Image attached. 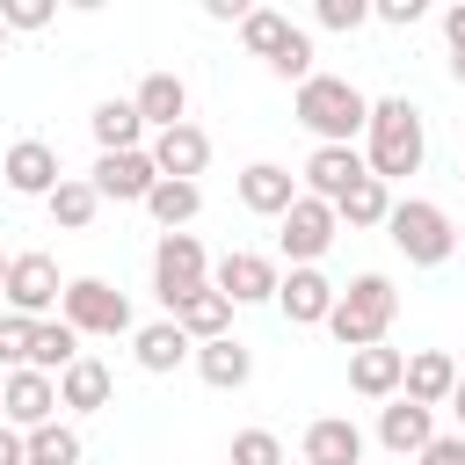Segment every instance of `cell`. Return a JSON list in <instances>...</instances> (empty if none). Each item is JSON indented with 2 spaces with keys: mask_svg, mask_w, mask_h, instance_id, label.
<instances>
[{
  "mask_svg": "<svg viewBox=\"0 0 465 465\" xmlns=\"http://www.w3.org/2000/svg\"><path fill=\"white\" fill-rule=\"evenodd\" d=\"M443 44H450V51H465V0H450V7H443Z\"/></svg>",
  "mask_w": 465,
  "mask_h": 465,
  "instance_id": "42",
  "label": "cell"
},
{
  "mask_svg": "<svg viewBox=\"0 0 465 465\" xmlns=\"http://www.w3.org/2000/svg\"><path fill=\"white\" fill-rule=\"evenodd\" d=\"M29 465H80V429H65V421L29 429Z\"/></svg>",
  "mask_w": 465,
  "mask_h": 465,
  "instance_id": "32",
  "label": "cell"
},
{
  "mask_svg": "<svg viewBox=\"0 0 465 465\" xmlns=\"http://www.w3.org/2000/svg\"><path fill=\"white\" fill-rule=\"evenodd\" d=\"M232 312H240L232 298H218V291H196V298H182V305H174V327H182V334L203 349V341H225V334H232Z\"/></svg>",
  "mask_w": 465,
  "mask_h": 465,
  "instance_id": "24",
  "label": "cell"
},
{
  "mask_svg": "<svg viewBox=\"0 0 465 465\" xmlns=\"http://www.w3.org/2000/svg\"><path fill=\"white\" fill-rule=\"evenodd\" d=\"M283 232V254H291V269H320V254L334 247V232H341V218H334V203H320V196H298L283 218H276Z\"/></svg>",
  "mask_w": 465,
  "mask_h": 465,
  "instance_id": "7",
  "label": "cell"
},
{
  "mask_svg": "<svg viewBox=\"0 0 465 465\" xmlns=\"http://www.w3.org/2000/svg\"><path fill=\"white\" fill-rule=\"evenodd\" d=\"M225 465H283L276 429H240V436H232V450H225Z\"/></svg>",
  "mask_w": 465,
  "mask_h": 465,
  "instance_id": "33",
  "label": "cell"
},
{
  "mask_svg": "<svg viewBox=\"0 0 465 465\" xmlns=\"http://www.w3.org/2000/svg\"><path fill=\"white\" fill-rule=\"evenodd\" d=\"M153 291H160L167 320H174V305H182V298L211 291V254H203V240H196V232H160V240H153Z\"/></svg>",
  "mask_w": 465,
  "mask_h": 465,
  "instance_id": "5",
  "label": "cell"
},
{
  "mask_svg": "<svg viewBox=\"0 0 465 465\" xmlns=\"http://www.w3.org/2000/svg\"><path fill=\"white\" fill-rule=\"evenodd\" d=\"M0 465H29V436L0 421Z\"/></svg>",
  "mask_w": 465,
  "mask_h": 465,
  "instance_id": "40",
  "label": "cell"
},
{
  "mask_svg": "<svg viewBox=\"0 0 465 465\" xmlns=\"http://www.w3.org/2000/svg\"><path fill=\"white\" fill-rule=\"evenodd\" d=\"M385 240L414 262V269H443L458 254V218L429 196H392V218H385Z\"/></svg>",
  "mask_w": 465,
  "mask_h": 465,
  "instance_id": "4",
  "label": "cell"
},
{
  "mask_svg": "<svg viewBox=\"0 0 465 465\" xmlns=\"http://www.w3.org/2000/svg\"><path fill=\"white\" fill-rule=\"evenodd\" d=\"M458 378H465V356H458Z\"/></svg>",
  "mask_w": 465,
  "mask_h": 465,
  "instance_id": "48",
  "label": "cell"
},
{
  "mask_svg": "<svg viewBox=\"0 0 465 465\" xmlns=\"http://www.w3.org/2000/svg\"><path fill=\"white\" fill-rule=\"evenodd\" d=\"M145 211H153L160 232H182V225L203 211V189H196V182H160V189L145 196Z\"/></svg>",
  "mask_w": 465,
  "mask_h": 465,
  "instance_id": "31",
  "label": "cell"
},
{
  "mask_svg": "<svg viewBox=\"0 0 465 465\" xmlns=\"http://www.w3.org/2000/svg\"><path fill=\"white\" fill-rule=\"evenodd\" d=\"M73 363H80V334H73L65 320H36V341H29V371L58 378V371H73Z\"/></svg>",
  "mask_w": 465,
  "mask_h": 465,
  "instance_id": "29",
  "label": "cell"
},
{
  "mask_svg": "<svg viewBox=\"0 0 465 465\" xmlns=\"http://www.w3.org/2000/svg\"><path fill=\"white\" fill-rule=\"evenodd\" d=\"M436 443V407H421V400H385L378 407V450L385 458H421Z\"/></svg>",
  "mask_w": 465,
  "mask_h": 465,
  "instance_id": "12",
  "label": "cell"
},
{
  "mask_svg": "<svg viewBox=\"0 0 465 465\" xmlns=\"http://www.w3.org/2000/svg\"><path fill=\"white\" fill-rule=\"evenodd\" d=\"M371 15H378L385 29H414V22L429 15V0H371Z\"/></svg>",
  "mask_w": 465,
  "mask_h": 465,
  "instance_id": "37",
  "label": "cell"
},
{
  "mask_svg": "<svg viewBox=\"0 0 465 465\" xmlns=\"http://www.w3.org/2000/svg\"><path fill=\"white\" fill-rule=\"evenodd\" d=\"M196 378H203L211 392H240V385L254 378V349H247L240 334H225V341H203V349H196Z\"/></svg>",
  "mask_w": 465,
  "mask_h": 465,
  "instance_id": "22",
  "label": "cell"
},
{
  "mask_svg": "<svg viewBox=\"0 0 465 465\" xmlns=\"http://www.w3.org/2000/svg\"><path fill=\"white\" fill-rule=\"evenodd\" d=\"M458 182H465V167H458Z\"/></svg>",
  "mask_w": 465,
  "mask_h": 465,
  "instance_id": "50",
  "label": "cell"
},
{
  "mask_svg": "<svg viewBox=\"0 0 465 465\" xmlns=\"http://www.w3.org/2000/svg\"><path fill=\"white\" fill-rule=\"evenodd\" d=\"M0 298H7V312H22V320H51V312H58V298H65L58 262H51V254H36V247H29V254H15V262H7V291H0Z\"/></svg>",
  "mask_w": 465,
  "mask_h": 465,
  "instance_id": "8",
  "label": "cell"
},
{
  "mask_svg": "<svg viewBox=\"0 0 465 465\" xmlns=\"http://www.w3.org/2000/svg\"><path fill=\"white\" fill-rule=\"evenodd\" d=\"M334 298H341V283H334L327 269H291V276L276 283V312H283L291 327H327Z\"/></svg>",
  "mask_w": 465,
  "mask_h": 465,
  "instance_id": "13",
  "label": "cell"
},
{
  "mask_svg": "<svg viewBox=\"0 0 465 465\" xmlns=\"http://www.w3.org/2000/svg\"><path fill=\"white\" fill-rule=\"evenodd\" d=\"M87 182H94L102 203H145V196L160 189V167H153V153L138 145V153H102Z\"/></svg>",
  "mask_w": 465,
  "mask_h": 465,
  "instance_id": "11",
  "label": "cell"
},
{
  "mask_svg": "<svg viewBox=\"0 0 465 465\" xmlns=\"http://www.w3.org/2000/svg\"><path fill=\"white\" fill-rule=\"evenodd\" d=\"M298 458L305 465H363V429L349 414H320V421H305Z\"/></svg>",
  "mask_w": 465,
  "mask_h": 465,
  "instance_id": "19",
  "label": "cell"
},
{
  "mask_svg": "<svg viewBox=\"0 0 465 465\" xmlns=\"http://www.w3.org/2000/svg\"><path fill=\"white\" fill-rule=\"evenodd\" d=\"M131 356H138V371H153V378H167V371H182V363H196V341L174 327V320H145L138 334H131Z\"/></svg>",
  "mask_w": 465,
  "mask_h": 465,
  "instance_id": "21",
  "label": "cell"
},
{
  "mask_svg": "<svg viewBox=\"0 0 465 465\" xmlns=\"http://www.w3.org/2000/svg\"><path fill=\"white\" fill-rule=\"evenodd\" d=\"M283 465H291V458H283ZM298 465H305V458H298Z\"/></svg>",
  "mask_w": 465,
  "mask_h": 465,
  "instance_id": "49",
  "label": "cell"
},
{
  "mask_svg": "<svg viewBox=\"0 0 465 465\" xmlns=\"http://www.w3.org/2000/svg\"><path fill=\"white\" fill-rule=\"evenodd\" d=\"M0 44H7V22H0Z\"/></svg>",
  "mask_w": 465,
  "mask_h": 465,
  "instance_id": "47",
  "label": "cell"
},
{
  "mask_svg": "<svg viewBox=\"0 0 465 465\" xmlns=\"http://www.w3.org/2000/svg\"><path fill=\"white\" fill-rule=\"evenodd\" d=\"M131 102H138L145 131H174V124H189V80H182V73H167V65H160V73H145Z\"/></svg>",
  "mask_w": 465,
  "mask_h": 465,
  "instance_id": "20",
  "label": "cell"
},
{
  "mask_svg": "<svg viewBox=\"0 0 465 465\" xmlns=\"http://www.w3.org/2000/svg\"><path fill=\"white\" fill-rule=\"evenodd\" d=\"M29 341H36V320L0 312V363H7V371H29Z\"/></svg>",
  "mask_w": 465,
  "mask_h": 465,
  "instance_id": "34",
  "label": "cell"
},
{
  "mask_svg": "<svg viewBox=\"0 0 465 465\" xmlns=\"http://www.w3.org/2000/svg\"><path fill=\"white\" fill-rule=\"evenodd\" d=\"M298 196H305V189H298V174H291V167H276V160L240 167V203H247L254 218H283Z\"/></svg>",
  "mask_w": 465,
  "mask_h": 465,
  "instance_id": "17",
  "label": "cell"
},
{
  "mask_svg": "<svg viewBox=\"0 0 465 465\" xmlns=\"http://www.w3.org/2000/svg\"><path fill=\"white\" fill-rule=\"evenodd\" d=\"M153 167H160V182H196L203 167H211V131L203 124H174V131H153Z\"/></svg>",
  "mask_w": 465,
  "mask_h": 465,
  "instance_id": "14",
  "label": "cell"
},
{
  "mask_svg": "<svg viewBox=\"0 0 465 465\" xmlns=\"http://www.w3.org/2000/svg\"><path fill=\"white\" fill-rule=\"evenodd\" d=\"M58 320H65L73 334H138L131 298H124L116 283H102V276H73L65 298H58Z\"/></svg>",
  "mask_w": 465,
  "mask_h": 465,
  "instance_id": "6",
  "label": "cell"
},
{
  "mask_svg": "<svg viewBox=\"0 0 465 465\" xmlns=\"http://www.w3.org/2000/svg\"><path fill=\"white\" fill-rule=\"evenodd\" d=\"M334 218H341L349 232H371V225H385V218H392V189H385L378 174H363V182L334 203Z\"/></svg>",
  "mask_w": 465,
  "mask_h": 465,
  "instance_id": "28",
  "label": "cell"
},
{
  "mask_svg": "<svg viewBox=\"0 0 465 465\" xmlns=\"http://www.w3.org/2000/svg\"><path fill=\"white\" fill-rule=\"evenodd\" d=\"M0 22L7 29H44L51 22V0H0Z\"/></svg>",
  "mask_w": 465,
  "mask_h": 465,
  "instance_id": "38",
  "label": "cell"
},
{
  "mask_svg": "<svg viewBox=\"0 0 465 465\" xmlns=\"http://www.w3.org/2000/svg\"><path fill=\"white\" fill-rule=\"evenodd\" d=\"M87 131H94V145L102 153H138V138H145V116H138V102H94V116H87Z\"/></svg>",
  "mask_w": 465,
  "mask_h": 465,
  "instance_id": "26",
  "label": "cell"
},
{
  "mask_svg": "<svg viewBox=\"0 0 465 465\" xmlns=\"http://www.w3.org/2000/svg\"><path fill=\"white\" fill-rule=\"evenodd\" d=\"M7 262H15V254H0V291H7Z\"/></svg>",
  "mask_w": 465,
  "mask_h": 465,
  "instance_id": "45",
  "label": "cell"
},
{
  "mask_svg": "<svg viewBox=\"0 0 465 465\" xmlns=\"http://www.w3.org/2000/svg\"><path fill=\"white\" fill-rule=\"evenodd\" d=\"M269 73H276V80H298V87H305V80H312V36L298 29V36H291V44L276 51V65H269Z\"/></svg>",
  "mask_w": 465,
  "mask_h": 465,
  "instance_id": "36",
  "label": "cell"
},
{
  "mask_svg": "<svg viewBox=\"0 0 465 465\" xmlns=\"http://www.w3.org/2000/svg\"><path fill=\"white\" fill-rule=\"evenodd\" d=\"M291 116H298L320 145H356L363 124H371V94H363L356 80H341V73H312V80L291 94Z\"/></svg>",
  "mask_w": 465,
  "mask_h": 465,
  "instance_id": "2",
  "label": "cell"
},
{
  "mask_svg": "<svg viewBox=\"0 0 465 465\" xmlns=\"http://www.w3.org/2000/svg\"><path fill=\"white\" fill-rule=\"evenodd\" d=\"M443 407H450V414H458V436H465V378H458V392H450V400H443Z\"/></svg>",
  "mask_w": 465,
  "mask_h": 465,
  "instance_id": "43",
  "label": "cell"
},
{
  "mask_svg": "<svg viewBox=\"0 0 465 465\" xmlns=\"http://www.w3.org/2000/svg\"><path fill=\"white\" fill-rule=\"evenodd\" d=\"M400 385H407V349H356L349 356V392L356 400H400Z\"/></svg>",
  "mask_w": 465,
  "mask_h": 465,
  "instance_id": "18",
  "label": "cell"
},
{
  "mask_svg": "<svg viewBox=\"0 0 465 465\" xmlns=\"http://www.w3.org/2000/svg\"><path fill=\"white\" fill-rule=\"evenodd\" d=\"M421 160H429V124H421V109H414L407 94H378V102H371V124H363V167L392 189V182L421 174Z\"/></svg>",
  "mask_w": 465,
  "mask_h": 465,
  "instance_id": "1",
  "label": "cell"
},
{
  "mask_svg": "<svg viewBox=\"0 0 465 465\" xmlns=\"http://www.w3.org/2000/svg\"><path fill=\"white\" fill-rule=\"evenodd\" d=\"M363 174H371V167H363V145H312V160H305V196L341 203Z\"/></svg>",
  "mask_w": 465,
  "mask_h": 465,
  "instance_id": "15",
  "label": "cell"
},
{
  "mask_svg": "<svg viewBox=\"0 0 465 465\" xmlns=\"http://www.w3.org/2000/svg\"><path fill=\"white\" fill-rule=\"evenodd\" d=\"M421 465H465V436H436V443L421 450Z\"/></svg>",
  "mask_w": 465,
  "mask_h": 465,
  "instance_id": "39",
  "label": "cell"
},
{
  "mask_svg": "<svg viewBox=\"0 0 465 465\" xmlns=\"http://www.w3.org/2000/svg\"><path fill=\"white\" fill-rule=\"evenodd\" d=\"M0 421L7 429H44V421H58V378H44V371H7L0 378Z\"/></svg>",
  "mask_w": 465,
  "mask_h": 465,
  "instance_id": "10",
  "label": "cell"
},
{
  "mask_svg": "<svg viewBox=\"0 0 465 465\" xmlns=\"http://www.w3.org/2000/svg\"><path fill=\"white\" fill-rule=\"evenodd\" d=\"M0 174H7L15 196H51V189L65 182V167H58V153H51L44 138H15L7 160H0Z\"/></svg>",
  "mask_w": 465,
  "mask_h": 465,
  "instance_id": "16",
  "label": "cell"
},
{
  "mask_svg": "<svg viewBox=\"0 0 465 465\" xmlns=\"http://www.w3.org/2000/svg\"><path fill=\"white\" fill-rule=\"evenodd\" d=\"M276 283H283V269L254 247H232L225 262H211V291L232 305H276Z\"/></svg>",
  "mask_w": 465,
  "mask_h": 465,
  "instance_id": "9",
  "label": "cell"
},
{
  "mask_svg": "<svg viewBox=\"0 0 465 465\" xmlns=\"http://www.w3.org/2000/svg\"><path fill=\"white\" fill-rule=\"evenodd\" d=\"M407 400H421V407H443L450 392H458V356L450 349H414L407 356V385H400Z\"/></svg>",
  "mask_w": 465,
  "mask_h": 465,
  "instance_id": "23",
  "label": "cell"
},
{
  "mask_svg": "<svg viewBox=\"0 0 465 465\" xmlns=\"http://www.w3.org/2000/svg\"><path fill=\"white\" fill-rule=\"evenodd\" d=\"M291 36H298V22H291V15H276V7H254V15L240 22V44H247L262 65H276V51H283Z\"/></svg>",
  "mask_w": 465,
  "mask_h": 465,
  "instance_id": "30",
  "label": "cell"
},
{
  "mask_svg": "<svg viewBox=\"0 0 465 465\" xmlns=\"http://www.w3.org/2000/svg\"><path fill=\"white\" fill-rule=\"evenodd\" d=\"M312 22H320V29H334V36H349V29H363V22H371V0H312Z\"/></svg>",
  "mask_w": 465,
  "mask_h": 465,
  "instance_id": "35",
  "label": "cell"
},
{
  "mask_svg": "<svg viewBox=\"0 0 465 465\" xmlns=\"http://www.w3.org/2000/svg\"><path fill=\"white\" fill-rule=\"evenodd\" d=\"M450 80H458V87H465V51H450Z\"/></svg>",
  "mask_w": 465,
  "mask_h": 465,
  "instance_id": "44",
  "label": "cell"
},
{
  "mask_svg": "<svg viewBox=\"0 0 465 465\" xmlns=\"http://www.w3.org/2000/svg\"><path fill=\"white\" fill-rule=\"evenodd\" d=\"M58 407L65 414H102L109 407V363L102 356H80L73 371H58Z\"/></svg>",
  "mask_w": 465,
  "mask_h": 465,
  "instance_id": "25",
  "label": "cell"
},
{
  "mask_svg": "<svg viewBox=\"0 0 465 465\" xmlns=\"http://www.w3.org/2000/svg\"><path fill=\"white\" fill-rule=\"evenodd\" d=\"M392 320H400V291H392V276L363 269V276L341 283V298H334V312H327V334L356 356V349H378V341L392 334Z\"/></svg>",
  "mask_w": 465,
  "mask_h": 465,
  "instance_id": "3",
  "label": "cell"
},
{
  "mask_svg": "<svg viewBox=\"0 0 465 465\" xmlns=\"http://www.w3.org/2000/svg\"><path fill=\"white\" fill-rule=\"evenodd\" d=\"M44 211H51V225H58V232H87V225H94V211H102V196H94V182H87V174H65V182L44 196Z\"/></svg>",
  "mask_w": 465,
  "mask_h": 465,
  "instance_id": "27",
  "label": "cell"
},
{
  "mask_svg": "<svg viewBox=\"0 0 465 465\" xmlns=\"http://www.w3.org/2000/svg\"><path fill=\"white\" fill-rule=\"evenodd\" d=\"M203 15H211V22H232V29H240V22L254 15V7H247V0H203Z\"/></svg>",
  "mask_w": 465,
  "mask_h": 465,
  "instance_id": "41",
  "label": "cell"
},
{
  "mask_svg": "<svg viewBox=\"0 0 465 465\" xmlns=\"http://www.w3.org/2000/svg\"><path fill=\"white\" fill-rule=\"evenodd\" d=\"M458 247H465V225H458Z\"/></svg>",
  "mask_w": 465,
  "mask_h": 465,
  "instance_id": "46",
  "label": "cell"
}]
</instances>
